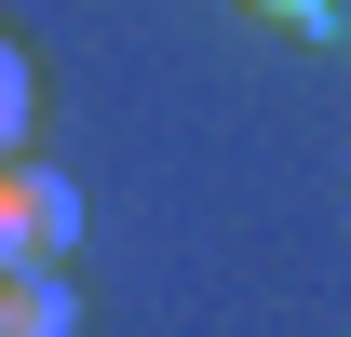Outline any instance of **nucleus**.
<instances>
[{
	"label": "nucleus",
	"instance_id": "obj_1",
	"mask_svg": "<svg viewBox=\"0 0 351 337\" xmlns=\"http://www.w3.org/2000/svg\"><path fill=\"white\" fill-rule=\"evenodd\" d=\"M68 256H82V189L14 149L0 162V270H68Z\"/></svg>",
	"mask_w": 351,
	"mask_h": 337
},
{
	"label": "nucleus",
	"instance_id": "obj_2",
	"mask_svg": "<svg viewBox=\"0 0 351 337\" xmlns=\"http://www.w3.org/2000/svg\"><path fill=\"white\" fill-rule=\"evenodd\" d=\"M0 337H82V284L68 270H0Z\"/></svg>",
	"mask_w": 351,
	"mask_h": 337
},
{
	"label": "nucleus",
	"instance_id": "obj_3",
	"mask_svg": "<svg viewBox=\"0 0 351 337\" xmlns=\"http://www.w3.org/2000/svg\"><path fill=\"white\" fill-rule=\"evenodd\" d=\"M27 108H41V82H27V41L0 27V162L27 149Z\"/></svg>",
	"mask_w": 351,
	"mask_h": 337
},
{
	"label": "nucleus",
	"instance_id": "obj_4",
	"mask_svg": "<svg viewBox=\"0 0 351 337\" xmlns=\"http://www.w3.org/2000/svg\"><path fill=\"white\" fill-rule=\"evenodd\" d=\"M243 14H257V27H324L338 0H243Z\"/></svg>",
	"mask_w": 351,
	"mask_h": 337
}]
</instances>
